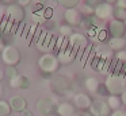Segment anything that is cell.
I'll use <instances>...</instances> for the list:
<instances>
[{"label":"cell","instance_id":"obj_1","mask_svg":"<svg viewBox=\"0 0 126 116\" xmlns=\"http://www.w3.org/2000/svg\"><path fill=\"white\" fill-rule=\"evenodd\" d=\"M104 86L107 89L109 94L121 96L126 90V76L122 74H110L107 76Z\"/></svg>","mask_w":126,"mask_h":116},{"label":"cell","instance_id":"obj_2","mask_svg":"<svg viewBox=\"0 0 126 116\" xmlns=\"http://www.w3.org/2000/svg\"><path fill=\"white\" fill-rule=\"evenodd\" d=\"M60 65L61 64H60V61H58L57 55H54V54H52V53L42 54L41 58L38 59L39 69H41L44 73H49V74L57 72L58 67H60Z\"/></svg>","mask_w":126,"mask_h":116},{"label":"cell","instance_id":"obj_3","mask_svg":"<svg viewBox=\"0 0 126 116\" xmlns=\"http://www.w3.org/2000/svg\"><path fill=\"white\" fill-rule=\"evenodd\" d=\"M49 85H50V89H52L54 93L60 94V96L68 94L72 89L71 81L66 77H64V76H54V77L50 80Z\"/></svg>","mask_w":126,"mask_h":116},{"label":"cell","instance_id":"obj_4","mask_svg":"<svg viewBox=\"0 0 126 116\" xmlns=\"http://www.w3.org/2000/svg\"><path fill=\"white\" fill-rule=\"evenodd\" d=\"M57 101L52 97H42L37 103V111L44 116H53L54 113H57Z\"/></svg>","mask_w":126,"mask_h":116},{"label":"cell","instance_id":"obj_5","mask_svg":"<svg viewBox=\"0 0 126 116\" xmlns=\"http://www.w3.org/2000/svg\"><path fill=\"white\" fill-rule=\"evenodd\" d=\"M1 59L7 66H15L20 62V53L15 46H6L1 51Z\"/></svg>","mask_w":126,"mask_h":116},{"label":"cell","instance_id":"obj_6","mask_svg":"<svg viewBox=\"0 0 126 116\" xmlns=\"http://www.w3.org/2000/svg\"><path fill=\"white\" fill-rule=\"evenodd\" d=\"M90 112L94 116H110L112 109L110 108V105L107 104L106 100L96 99V100H92V104L90 107Z\"/></svg>","mask_w":126,"mask_h":116},{"label":"cell","instance_id":"obj_7","mask_svg":"<svg viewBox=\"0 0 126 116\" xmlns=\"http://www.w3.org/2000/svg\"><path fill=\"white\" fill-rule=\"evenodd\" d=\"M68 43L75 51L84 50L88 45V39H87L85 35L80 34V32H73L71 37H68Z\"/></svg>","mask_w":126,"mask_h":116},{"label":"cell","instance_id":"obj_8","mask_svg":"<svg viewBox=\"0 0 126 116\" xmlns=\"http://www.w3.org/2000/svg\"><path fill=\"white\" fill-rule=\"evenodd\" d=\"M6 15L8 19H11V20L14 22H22L23 19H25V7H22V5L19 4H8V7H7L6 10Z\"/></svg>","mask_w":126,"mask_h":116},{"label":"cell","instance_id":"obj_9","mask_svg":"<svg viewBox=\"0 0 126 116\" xmlns=\"http://www.w3.org/2000/svg\"><path fill=\"white\" fill-rule=\"evenodd\" d=\"M107 31L111 37H123L126 32L125 22L118 20V19H111L109 23V30Z\"/></svg>","mask_w":126,"mask_h":116},{"label":"cell","instance_id":"obj_10","mask_svg":"<svg viewBox=\"0 0 126 116\" xmlns=\"http://www.w3.org/2000/svg\"><path fill=\"white\" fill-rule=\"evenodd\" d=\"M65 22L69 24V26H80L83 20V13L80 12L77 8H68L65 11Z\"/></svg>","mask_w":126,"mask_h":116},{"label":"cell","instance_id":"obj_11","mask_svg":"<svg viewBox=\"0 0 126 116\" xmlns=\"http://www.w3.org/2000/svg\"><path fill=\"white\" fill-rule=\"evenodd\" d=\"M112 12H114V7L109 3H102L100 5L95 8V16L98 19H102V20H107L112 16Z\"/></svg>","mask_w":126,"mask_h":116},{"label":"cell","instance_id":"obj_12","mask_svg":"<svg viewBox=\"0 0 126 116\" xmlns=\"http://www.w3.org/2000/svg\"><path fill=\"white\" fill-rule=\"evenodd\" d=\"M91 104H92V99L88 96L87 93H77L73 97V105L77 107L80 111L90 109Z\"/></svg>","mask_w":126,"mask_h":116},{"label":"cell","instance_id":"obj_13","mask_svg":"<svg viewBox=\"0 0 126 116\" xmlns=\"http://www.w3.org/2000/svg\"><path fill=\"white\" fill-rule=\"evenodd\" d=\"M8 104H10V107H11V109L15 111V112H22V111H25L26 108H27V101H26V99L23 96H19V94L12 96L11 99L8 100Z\"/></svg>","mask_w":126,"mask_h":116},{"label":"cell","instance_id":"obj_14","mask_svg":"<svg viewBox=\"0 0 126 116\" xmlns=\"http://www.w3.org/2000/svg\"><path fill=\"white\" fill-rule=\"evenodd\" d=\"M57 58L60 61V64H64V65L71 64L75 59V50L72 47H63L58 53Z\"/></svg>","mask_w":126,"mask_h":116},{"label":"cell","instance_id":"obj_15","mask_svg":"<svg viewBox=\"0 0 126 116\" xmlns=\"http://www.w3.org/2000/svg\"><path fill=\"white\" fill-rule=\"evenodd\" d=\"M109 47L112 51H121L126 49V38L123 37H111L109 39Z\"/></svg>","mask_w":126,"mask_h":116},{"label":"cell","instance_id":"obj_16","mask_svg":"<svg viewBox=\"0 0 126 116\" xmlns=\"http://www.w3.org/2000/svg\"><path fill=\"white\" fill-rule=\"evenodd\" d=\"M10 86L15 89H25L29 86V80L26 76H15V77L10 78Z\"/></svg>","mask_w":126,"mask_h":116},{"label":"cell","instance_id":"obj_17","mask_svg":"<svg viewBox=\"0 0 126 116\" xmlns=\"http://www.w3.org/2000/svg\"><path fill=\"white\" fill-rule=\"evenodd\" d=\"M76 113L75 111V105L71 103H61L58 104L57 108V115L58 116H73Z\"/></svg>","mask_w":126,"mask_h":116},{"label":"cell","instance_id":"obj_18","mask_svg":"<svg viewBox=\"0 0 126 116\" xmlns=\"http://www.w3.org/2000/svg\"><path fill=\"white\" fill-rule=\"evenodd\" d=\"M95 53L96 55L99 57V58H102L104 61V59H110L112 57V50L109 47V45H98L95 47Z\"/></svg>","mask_w":126,"mask_h":116},{"label":"cell","instance_id":"obj_19","mask_svg":"<svg viewBox=\"0 0 126 116\" xmlns=\"http://www.w3.org/2000/svg\"><path fill=\"white\" fill-rule=\"evenodd\" d=\"M85 88H87V90L91 92V93H96V92L99 90V88H100V82H99V80L95 77H88L87 80H85Z\"/></svg>","mask_w":126,"mask_h":116},{"label":"cell","instance_id":"obj_20","mask_svg":"<svg viewBox=\"0 0 126 116\" xmlns=\"http://www.w3.org/2000/svg\"><path fill=\"white\" fill-rule=\"evenodd\" d=\"M107 104L110 105V108H111L112 111L115 109H119L121 105H122V101H121V96H114V94H110L109 97H107Z\"/></svg>","mask_w":126,"mask_h":116},{"label":"cell","instance_id":"obj_21","mask_svg":"<svg viewBox=\"0 0 126 116\" xmlns=\"http://www.w3.org/2000/svg\"><path fill=\"white\" fill-rule=\"evenodd\" d=\"M80 4V0H58V5L64 8H76Z\"/></svg>","mask_w":126,"mask_h":116},{"label":"cell","instance_id":"obj_22","mask_svg":"<svg viewBox=\"0 0 126 116\" xmlns=\"http://www.w3.org/2000/svg\"><path fill=\"white\" fill-rule=\"evenodd\" d=\"M112 16H114V19L125 22L126 20V10L125 8H121V7H115L114 12H112Z\"/></svg>","mask_w":126,"mask_h":116},{"label":"cell","instance_id":"obj_23","mask_svg":"<svg viewBox=\"0 0 126 116\" xmlns=\"http://www.w3.org/2000/svg\"><path fill=\"white\" fill-rule=\"evenodd\" d=\"M31 18H33V20L35 22V23H44L45 20H46V16H45V10L42 11H34L33 15H31Z\"/></svg>","mask_w":126,"mask_h":116},{"label":"cell","instance_id":"obj_24","mask_svg":"<svg viewBox=\"0 0 126 116\" xmlns=\"http://www.w3.org/2000/svg\"><path fill=\"white\" fill-rule=\"evenodd\" d=\"M11 107H10L8 101H3L0 100V116H10L11 113Z\"/></svg>","mask_w":126,"mask_h":116},{"label":"cell","instance_id":"obj_25","mask_svg":"<svg viewBox=\"0 0 126 116\" xmlns=\"http://www.w3.org/2000/svg\"><path fill=\"white\" fill-rule=\"evenodd\" d=\"M39 4L44 10L49 8V10H53L58 5V0H39Z\"/></svg>","mask_w":126,"mask_h":116},{"label":"cell","instance_id":"obj_26","mask_svg":"<svg viewBox=\"0 0 126 116\" xmlns=\"http://www.w3.org/2000/svg\"><path fill=\"white\" fill-rule=\"evenodd\" d=\"M60 34L61 37H71L73 34V30H72V26H69L68 23L60 26Z\"/></svg>","mask_w":126,"mask_h":116},{"label":"cell","instance_id":"obj_27","mask_svg":"<svg viewBox=\"0 0 126 116\" xmlns=\"http://www.w3.org/2000/svg\"><path fill=\"white\" fill-rule=\"evenodd\" d=\"M102 3H104V0H84V5L92 8L94 11H95V8L98 7V5H100Z\"/></svg>","mask_w":126,"mask_h":116},{"label":"cell","instance_id":"obj_28","mask_svg":"<svg viewBox=\"0 0 126 116\" xmlns=\"http://www.w3.org/2000/svg\"><path fill=\"white\" fill-rule=\"evenodd\" d=\"M4 74L8 78H12V77H15V76H18V72H16V69H15V66H7Z\"/></svg>","mask_w":126,"mask_h":116},{"label":"cell","instance_id":"obj_29","mask_svg":"<svg viewBox=\"0 0 126 116\" xmlns=\"http://www.w3.org/2000/svg\"><path fill=\"white\" fill-rule=\"evenodd\" d=\"M115 58H117L118 61L121 62V64L125 65V64H126V49H125V50H121V51H117V54H115Z\"/></svg>","mask_w":126,"mask_h":116},{"label":"cell","instance_id":"obj_30","mask_svg":"<svg viewBox=\"0 0 126 116\" xmlns=\"http://www.w3.org/2000/svg\"><path fill=\"white\" fill-rule=\"evenodd\" d=\"M107 32H109V31H104V30H100V28H99V31H98V37H96V38H98V40L103 42V40L107 38Z\"/></svg>","mask_w":126,"mask_h":116},{"label":"cell","instance_id":"obj_31","mask_svg":"<svg viewBox=\"0 0 126 116\" xmlns=\"http://www.w3.org/2000/svg\"><path fill=\"white\" fill-rule=\"evenodd\" d=\"M110 116H126V111L125 109H115V111H112L111 113H110Z\"/></svg>","mask_w":126,"mask_h":116},{"label":"cell","instance_id":"obj_32","mask_svg":"<svg viewBox=\"0 0 126 116\" xmlns=\"http://www.w3.org/2000/svg\"><path fill=\"white\" fill-rule=\"evenodd\" d=\"M73 116H94L91 112H85V111H80V112H76Z\"/></svg>","mask_w":126,"mask_h":116},{"label":"cell","instance_id":"obj_33","mask_svg":"<svg viewBox=\"0 0 126 116\" xmlns=\"http://www.w3.org/2000/svg\"><path fill=\"white\" fill-rule=\"evenodd\" d=\"M117 7H121V8H125V10H126V0H118V1H117Z\"/></svg>","mask_w":126,"mask_h":116},{"label":"cell","instance_id":"obj_34","mask_svg":"<svg viewBox=\"0 0 126 116\" xmlns=\"http://www.w3.org/2000/svg\"><path fill=\"white\" fill-rule=\"evenodd\" d=\"M30 1H31V0H18V4L22 5V7H26V5L30 4Z\"/></svg>","mask_w":126,"mask_h":116},{"label":"cell","instance_id":"obj_35","mask_svg":"<svg viewBox=\"0 0 126 116\" xmlns=\"http://www.w3.org/2000/svg\"><path fill=\"white\" fill-rule=\"evenodd\" d=\"M22 116H33V112H31L30 109H27V108H26L25 111H22Z\"/></svg>","mask_w":126,"mask_h":116},{"label":"cell","instance_id":"obj_36","mask_svg":"<svg viewBox=\"0 0 126 116\" xmlns=\"http://www.w3.org/2000/svg\"><path fill=\"white\" fill-rule=\"evenodd\" d=\"M121 101H122V105H125V107H126V90L121 94Z\"/></svg>","mask_w":126,"mask_h":116},{"label":"cell","instance_id":"obj_37","mask_svg":"<svg viewBox=\"0 0 126 116\" xmlns=\"http://www.w3.org/2000/svg\"><path fill=\"white\" fill-rule=\"evenodd\" d=\"M6 47V45H4V40H3V38L0 37V53L3 51V49Z\"/></svg>","mask_w":126,"mask_h":116},{"label":"cell","instance_id":"obj_38","mask_svg":"<svg viewBox=\"0 0 126 116\" xmlns=\"http://www.w3.org/2000/svg\"><path fill=\"white\" fill-rule=\"evenodd\" d=\"M4 70L3 69H0V82H1V81H3V78H4Z\"/></svg>","mask_w":126,"mask_h":116},{"label":"cell","instance_id":"obj_39","mask_svg":"<svg viewBox=\"0 0 126 116\" xmlns=\"http://www.w3.org/2000/svg\"><path fill=\"white\" fill-rule=\"evenodd\" d=\"M117 1L118 0H104V3H109V4H117Z\"/></svg>","mask_w":126,"mask_h":116},{"label":"cell","instance_id":"obj_40","mask_svg":"<svg viewBox=\"0 0 126 116\" xmlns=\"http://www.w3.org/2000/svg\"><path fill=\"white\" fill-rule=\"evenodd\" d=\"M3 86H1V84H0V100H1V97H3Z\"/></svg>","mask_w":126,"mask_h":116},{"label":"cell","instance_id":"obj_41","mask_svg":"<svg viewBox=\"0 0 126 116\" xmlns=\"http://www.w3.org/2000/svg\"><path fill=\"white\" fill-rule=\"evenodd\" d=\"M1 3H4V4H10V3L12 1V0H0Z\"/></svg>","mask_w":126,"mask_h":116},{"label":"cell","instance_id":"obj_42","mask_svg":"<svg viewBox=\"0 0 126 116\" xmlns=\"http://www.w3.org/2000/svg\"><path fill=\"white\" fill-rule=\"evenodd\" d=\"M125 76H126V64H125Z\"/></svg>","mask_w":126,"mask_h":116},{"label":"cell","instance_id":"obj_43","mask_svg":"<svg viewBox=\"0 0 126 116\" xmlns=\"http://www.w3.org/2000/svg\"><path fill=\"white\" fill-rule=\"evenodd\" d=\"M125 26H126V20H125Z\"/></svg>","mask_w":126,"mask_h":116},{"label":"cell","instance_id":"obj_44","mask_svg":"<svg viewBox=\"0 0 126 116\" xmlns=\"http://www.w3.org/2000/svg\"><path fill=\"white\" fill-rule=\"evenodd\" d=\"M38 1H39V0H38Z\"/></svg>","mask_w":126,"mask_h":116}]
</instances>
